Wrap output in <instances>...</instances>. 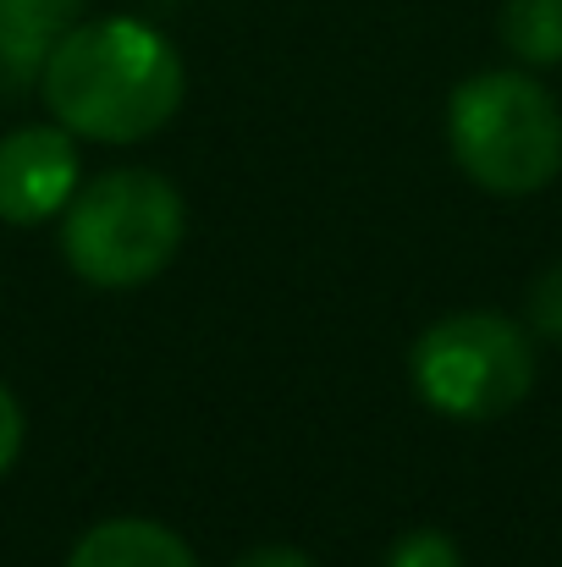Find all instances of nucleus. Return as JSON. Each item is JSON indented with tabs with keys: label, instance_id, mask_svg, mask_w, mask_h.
I'll list each match as a JSON object with an SVG mask.
<instances>
[{
	"label": "nucleus",
	"instance_id": "obj_1",
	"mask_svg": "<svg viewBox=\"0 0 562 567\" xmlns=\"http://www.w3.org/2000/svg\"><path fill=\"white\" fill-rule=\"evenodd\" d=\"M50 116L89 144H144L183 111V55L139 17H94L55 39L39 66Z\"/></svg>",
	"mask_w": 562,
	"mask_h": 567
},
{
	"label": "nucleus",
	"instance_id": "obj_2",
	"mask_svg": "<svg viewBox=\"0 0 562 567\" xmlns=\"http://www.w3.org/2000/svg\"><path fill=\"white\" fill-rule=\"evenodd\" d=\"M183 231V193L144 166H122L78 183L72 204L61 209V254L72 276L100 292H127L155 281L177 259Z\"/></svg>",
	"mask_w": 562,
	"mask_h": 567
},
{
	"label": "nucleus",
	"instance_id": "obj_3",
	"mask_svg": "<svg viewBox=\"0 0 562 567\" xmlns=\"http://www.w3.org/2000/svg\"><path fill=\"white\" fill-rule=\"evenodd\" d=\"M447 144L474 188L524 198L562 172V111L530 72H474L447 100Z\"/></svg>",
	"mask_w": 562,
	"mask_h": 567
},
{
	"label": "nucleus",
	"instance_id": "obj_4",
	"mask_svg": "<svg viewBox=\"0 0 562 567\" xmlns=\"http://www.w3.org/2000/svg\"><path fill=\"white\" fill-rule=\"evenodd\" d=\"M408 375L425 408H436L441 419L458 424H486L513 413L530 385H535V348L530 331L508 315L491 309H469V315H447L436 320L413 353H408Z\"/></svg>",
	"mask_w": 562,
	"mask_h": 567
},
{
	"label": "nucleus",
	"instance_id": "obj_5",
	"mask_svg": "<svg viewBox=\"0 0 562 567\" xmlns=\"http://www.w3.org/2000/svg\"><path fill=\"white\" fill-rule=\"evenodd\" d=\"M78 183H83L78 144L61 122L17 127L0 138V220L39 226L72 204Z\"/></svg>",
	"mask_w": 562,
	"mask_h": 567
},
{
	"label": "nucleus",
	"instance_id": "obj_6",
	"mask_svg": "<svg viewBox=\"0 0 562 567\" xmlns=\"http://www.w3.org/2000/svg\"><path fill=\"white\" fill-rule=\"evenodd\" d=\"M67 567H198V557L155 518H105L72 546Z\"/></svg>",
	"mask_w": 562,
	"mask_h": 567
},
{
	"label": "nucleus",
	"instance_id": "obj_7",
	"mask_svg": "<svg viewBox=\"0 0 562 567\" xmlns=\"http://www.w3.org/2000/svg\"><path fill=\"white\" fill-rule=\"evenodd\" d=\"M83 6L89 0H0V72L11 89L39 78L55 39L83 22Z\"/></svg>",
	"mask_w": 562,
	"mask_h": 567
},
{
	"label": "nucleus",
	"instance_id": "obj_8",
	"mask_svg": "<svg viewBox=\"0 0 562 567\" xmlns=\"http://www.w3.org/2000/svg\"><path fill=\"white\" fill-rule=\"evenodd\" d=\"M502 44L524 66L562 61V0H508L502 6Z\"/></svg>",
	"mask_w": 562,
	"mask_h": 567
},
{
	"label": "nucleus",
	"instance_id": "obj_9",
	"mask_svg": "<svg viewBox=\"0 0 562 567\" xmlns=\"http://www.w3.org/2000/svg\"><path fill=\"white\" fill-rule=\"evenodd\" d=\"M380 567H463V557H458V540H452V535H441V529H413V535H402V540L386 551Z\"/></svg>",
	"mask_w": 562,
	"mask_h": 567
},
{
	"label": "nucleus",
	"instance_id": "obj_10",
	"mask_svg": "<svg viewBox=\"0 0 562 567\" xmlns=\"http://www.w3.org/2000/svg\"><path fill=\"white\" fill-rule=\"evenodd\" d=\"M530 326L546 342H562V259L530 281Z\"/></svg>",
	"mask_w": 562,
	"mask_h": 567
},
{
	"label": "nucleus",
	"instance_id": "obj_11",
	"mask_svg": "<svg viewBox=\"0 0 562 567\" xmlns=\"http://www.w3.org/2000/svg\"><path fill=\"white\" fill-rule=\"evenodd\" d=\"M17 452H22V408H17V396H11V385L0 380V480L11 474V463H17Z\"/></svg>",
	"mask_w": 562,
	"mask_h": 567
},
{
	"label": "nucleus",
	"instance_id": "obj_12",
	"mask_svg": "<svg viewBox=\"0 0 562 567\" xmlns=\"http://www.w3.org/2000/svg\"><path fill=\"white\" fill-rule=\"evenodd\" d=\"M232 567H315L298 546H254V551H243Z\"/></svg>",
	"mask_w": 562,
	"mask_h": 567
}]
</instances>
